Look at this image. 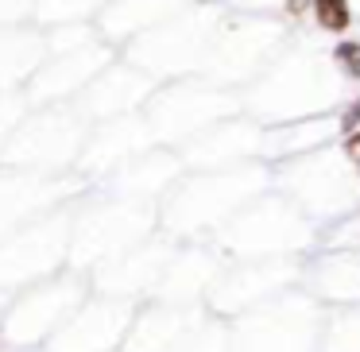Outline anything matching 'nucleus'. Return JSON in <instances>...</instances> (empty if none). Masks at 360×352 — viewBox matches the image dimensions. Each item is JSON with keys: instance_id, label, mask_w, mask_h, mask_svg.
<instances>
[{"instance_id": "nucleus-1", "label": "nucleus", "mask_w": 360, "mask_h": 352, "mask_svg": "<svg viewBox=\"0 0 360 352\" xmlns=\"http://www.w3.org/2000/svg\"><path fill=\"white\" fill-rule=\"evenodd\" d=\"M314 20H318L321 32L329 35H345L352 27V8H349V0H314Z\"/></svg>"}, {"instance_id": "nucleus-2", "label": "nucleus", "mask_w": 360, "mask_h": 352, "mask_svg": "<svg viewBox=\"0 0 360 352\" xmlns=\"http://www.w3.org/2000/svg\"><path fill=\"white\" fill-rule=\"evenodd\" d=\"M333 58H337V66H341L349 78H360V43L356 39H341L333 47Z\"/></svg>"}, {"instance_id": "nucleus-3", "label": "nucleus", "mask_w": 360, "mask_h": 352, "mask_svg": "<svg viewBox=\"0 0 360 352\" xmlns=\"http://www.w3.org/2000/svg\"><path fill=\"white\" fill-rule=\"evenodd\" d=\"M356 128H360V97H356V101H352L349 109L341 112V132L349 136V132H356Z\"/></svg>"}, {"instance_id": "nucleus-4", "label": "nucleus", "mask_w": 360, "mask_h": 352, "mask_svg": "<svg viewBox=\"0 0 360 352\" xmlns=\"http://www.w3.org/2000/svg\"><path fill=\"white\" fill-rule=\"evenodd\" d=\"M345 155H349V163H352V167H360V128L345 136Z\"/></svg>"}, {"instance_id": "nucleus-5", "label": "nucleus", "mask_w": 360, "mask_h": 352, "mask_svg": "<svg viewBox=\"0 0 360 352\" xmlns=\"http://www.w3.org/2000/svg\"><path fill=\"white\" fill-rule=\"evenodd\" d=\"M306 8H314V0H287V12H290V16H302Z\"/></svg>"}]
</instances>
